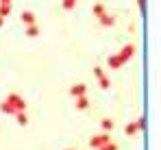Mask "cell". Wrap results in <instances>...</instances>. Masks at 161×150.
<instances>
[{
    "label": "cell",
    "instance_id": "cell-13",
    "mask_svg": "<svg viewBox=\"0 0 161 150\" xmlns=\"http://www.w3.org/2000/svg\"><path fill=\"white\" fill-rule=\"evenodd\" d=\"M0 111H2L4 115H15V109H13L7 100H2V102H0Z\"/></svg>",
    "mask_w": 161,
    "mask_h": 150
},
{
    "label": "cell",
    "instance_id": "cell-19",
    "mask_svg": "<svg viewBox=\"0 0 161 150\" xmlns=\"http://www.w3.org/2000/svg\"><path fill=\"white\" fill-rule=\"evenodd\" d=\"M137 7H139L142 13H146V0H137Z\"/></svg>",
    "mask_w": 161,
    "mask_h": 150
},
{
    "label": "cell",
    "instance_id": "cell-4",
    "mask_svg": "<svg viewBox=\"0 0 161 150\" xmlns=\"http://www.w3.org/2000/svg\"><path fill=\"white\" fill-rule=\"evenodd\" d=\"M107 142H111V137H109V133H98V135H92V137H89V148L98 150L100 146H105Z\"/></svg>",
    "mask_w": 161,
    "mask_h": 150
},
{
    "label": "cell",
    "instance_id": "cell-9",
    "mask_svg": "<svg viewBox=\"0 0 161 150\" xmlns=\"http://www.w3.org/2000/svg\"><path fill=\"white\" fill-rule=\"evenodd\" d=\"M113 126H115V122H113L111 118H103V120H100V128H103V133L113 131Z\"/></svg>",
    "mask_w": 161,
    "mask_h": 150
},
{
    "label": "cell",
    "instance_id": "cell-7",
    "mask_svg": "<svg viewBox=\"0 0 161 150\" xmlns=\"http://www.w3.org/2000/svg\"><path fill=\"white\" fill-rule=\"evenodd\" d=\"M98 22H100V26H105V28H111V26L115 24V15L105 13V15H100V18H98Z\"/></svg>",
    "mask_w": 161,
    "mask_h": 150
},
{
    "label": "cell",
    "instance_id": "cell-2",
    "mask_svg": "<svg viewBox=\"0 0 161 150\" xmlns=\"http://www.w3.org/2000/svg\"><path fill=\"white\" fill-rule=\"evenodd\" d=\"M4 100H7V102H9V104H11V107H13L15 111H26V100L22 98L20 94L11 92V94H9V96H7Z\"/></svg>",
    "mask_w": 161,
    "mask_h": 150
},
{
    "label": "cell",
    "instance_id": "cell-6",
    "mask_svg": "<svg viewBox=\"0 0 161 150\" xmlns=\"http://www.w3.org/2000/svg\"><path fill=\"white\" fill-rule=\"evenodd\" d=\"M20 20H22L26 26L37 24V18H35V13H33V11H22V13H20Z\"/></svg>",
    "mask_w": 161,
    "mask_h": 150
},
{
    "label": "cell",
    "instance_id": "cell-21",
    "mask_svg": "<svg viewBox=\"0 0 161 150\" xmlns=\"http://www.w3.org/2000/svg\"><path fill=\"white\" fill-rule=\"evenodd\" d=\"M2 26H4V18H0V28H2Z\"/></svg>",
    "mask_w": 161,
    "mask_h": 150
},
{
    "label": "cell",
    "instance_id": "cell-12",
    "mask_svg": "<svg viewBox=\"0 0 161 150\" xmlns=\"http://www.w3.org/2000/svg\"><path fill=\"white\" fill-rule=\"evenodd\" d=\"M15 122L20 126H26L28 124V115H26V111H15Z\"/></svg>",
    "mask_w": 161,
    "mask_h": 150
},
{
    "label": "cell",
    "instance_id": "cell-8",
    "mask_svg": "<svg viewBox=\"0 0 161 150\" xmlns=\"http://www.w3.org/2000/svg\"><path fill=\"white\" fill-rule=\"evenodd\" d=\"M74 107H76L79 111L89 109V100H87V96H79V98H74Z\"/></svg>",
    "mask_w": 161,
    "mask_h": 150
},
{
    "label": "cell",
    "instance_id": "cell-18",
    "mask_svg": "<svg viewBox=\"0 0 161 150\" xmlns=\"http://www.w3.org/2000/svg\"><path fill=\"white\" fill-rule=\"evenodd\" d=\"M137 128H139V131H146V118H139V120H137Z\"/></svg>",
    "mask_w": 161,
    "mask_h": 150
},
{
    "label": "cell",
    "instance_id": "cell-16",
    "mask_svg": "<svg viewBox=\"0 0 161 150\" xmlns=\"http://www.w3.org/2000/svg\"><path fill=\"white\" fill-rule=\"evenodd\" d=\"M98 150H120V146H118L115 142H107L105 146H100V148H98Z\"/></svg>",
    "mask_w": 161,
    "mask_h": 150
},
{
    "label": "cell",
    "instance_id": "cell-3",
    "mask_svg": "<svg viewBox=\"0 0 161 150\" xmlns=\"http://www.w3.org/2000/svg\"><path fill=\"white\" fill-rule=\"evenodd\" d=\"M94 76H96V81H98L100 89H109V87H111V81H109L107 72H105L100 65H96V68H94Z\"/></svg>",
    "mask_w": 161,
    "mask_h": 150
},
{
    "label": "cell",
    "instance_id": "cell-20",
    "mask_svg": "<svg viewBox=\"0 0 161 150\" xmlns=\"http://www.w3.org/2000/svg\"><path fill=\"white\" fill-rule=\"evenodd\" d=\"M0 4H11V0H0Z\"/></svg>",
    "mask_w": 161,
    "mask_h": 150
},
{
    "label": "cell",
    "instance_id": "cell-11",
    "mask_svg": "<svg viewBox=\"0 0 161 150\" xmlns=\"http://www.w3.org/2000/svg\"><path fill=\"white\" fill-rule=\"evenodd\" d=\"M92 11H94V15H96V18H100V15H105V13H107V7H105V2H96Z\"/></svg>",
    "mask_w": 161,
    "mask_h": 150
},
{
    "label": "cell",
    "instance_id": "cell-15",
    "mask_svg": "<svg viewBox=\"0 0 161 150\" xmlns=\"http://www.w3.org/2000/svg\"><path fill=\"white\" fill-rule=\"evenodd\" d=\"M61 7H63L65 11H72V9L76 7V0H61Z\"/></svg>",
    "mask_w": 161,
    "mask_h": 150
},
{
    "label": "cell",
    "instance_id": "cell-14",
    "mask_svg": "<svg viewBox=\"0 0 161 150\" xmlns=\"http://www.w3.org/2000/svg\"><path fill=\"white\" fill-rule=\"evenodd\" d=\"M26 37H39V26L37 24L26 26Z\"/></svg>",
    "mask_w": 161,
    "mask_h": 150
},
{
    "label": "cell",
    "instance_id": "cell-5",
    "mask_svg": "<svg viewBox=\"0 0 161 150\" xmlns=\"http://www.w3.org/2000/svg\"><path fill=\"white\" fill-rule=\"evenodd\" d=\"M68 94L72 96V98H79V96H87V85L85 83H74L70 89H68Z\"/></svg>",
    "mask_w": 161,
    "mask_h": 150
},
{
    "label": "cell",
    "instance_id": "cell-17",
    "mask_svg": "<svg viewBox=\"0 0 161 150\" xmlns=\"http://www.w3.org/2000/svg\"><path fill=\"white\" fill-rule=\"evenodd\" d=\"M11 13V4H0V18H7Z\"/></svg>",
    "mask_w": 161,
    "mask_h": 150
},
{
    "label": "cell",
    "instance_id": "cell-10",
    "mask_svg": "<svg viewBox=\"0 0 161 150\" xmlns=\"http://www.w3.org/2000/svg\"><path fill=\"white\" fill-rule=\"evenodd\" d=\"M137 131H139V128H137V122H129V124L124 126V135H126V137L137 135Z\"/></svg>",
    "mask_w": 161,
    "mask_h": 150
},
{
    "label": "cell",
    "instance_id": "cell-22",
    "mask_svg": "<svg viewBox=\"0 0 161 150\" xmlns=\"http://www.w3.org/2000/svg\"><path fill=\"white\" fill-rule=\"evenodd\" d=\"M63 150H76V148H63Z\"/></svg>",
    "mask_w": 161,
    "mask_h": 150
},
{
    "label": "cell",
    "instance_id": "cell-1",
    "mask_svg": "<svg viewBox=\"0 0 161 150\" xmlns=\"http://www.w3.org/2000/svg\"><path fill=\"white\" fill-rule=\"evenodd\" d=\"M137 52V46L135 44H126V46H122L120 48V52L118 54H111L107 59V65L111 68V70H120L126 61H131L133 59V54Z\"/></svg>",
    "mask_w": 161,
    "mask_h": 150
}]
</instances>
